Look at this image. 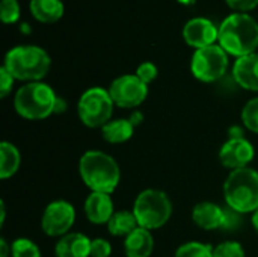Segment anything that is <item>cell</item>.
<instances>
[{
  "mask_svg": "<svg viewBox=\"0 0 258 257\" xmlns=\"http://www.w3.org/2000/svg\"><path fill=\"white\" fill-rule=\"evenodd\" d=\"M219 45L237 58L255 53L258 47V23L254 17L243 12H233L219 24Z\"/></svg>",
  "mask_w": 258,
  "mask_h": 257,
  "instance_id": "obj_1",
  "label": "cell"
},
{
  "mask_svg": "<svg viewBox=\"0 0 258 257\" xmlns=\"http://www.w3.org/2000/svg\"><path fill=\"white\" fill-rule=\"evenodd\" d=\"M67 111V101L62 97H57L56 106H54V114H63Z\"/></svg>",
  "mask_w": 258,
  "mask_h": 257,
  "instance_id": "obj_35",
  "label": "cell"
},
{
  "mask_svg": "<svg viewBox=\"0 0 258 257\" xmlns=\"http://www.w3.org/2000/svg\"><path fill=\"white\" fill-rule=\"evenodd\" d=\"M30 14L39 23H56L63 17V3L62 0H30Z\"/></svg>",
  "mask_w": 258,
  "mask_h": 257,
  "instance_id": "obj_18",
  "label": "cell"
},
{
  "mask_svg": "<svg viewBox=\"0 0 258 257\" xmlns=\"http://www.w3.org/2000/svg\"><path fill=\"white\" fill-rule=\"evenodd\" d=\"M225 220V209L213 201H201L192 209V221L203 230L222 229Z\"/></svg>",
  "mask_w": 258,
  "mask_h": 257,
  "instance_id": "obj_14",
  "label": "cell"
},
{
  "mask_svg": "<svg viewBox=\"0 0 258 257\" xmlns=\"http://www.w3.org/2000/svg\"><path fill=\"white\" fill-rule=\"evenodd\" d=\"M240 217H242V214H239V212H236V211L227 208V209H225V220H224L222 229H224V230H230V232H231V230H236V229L242 224Z\"/></svg>",
  "mask_w": 258,
  "mask_h": 257,
  "instance_id": "obj_31",
  "label": "cell"
},
{
  "mask_svg": "<svg viewBox=\"0 0 258 257\" xmlns=\"http://www.w3.org/2000/svg\"><path fill=\"white\" fill-rule=\"evenodd\" d=\"M91 242L88 236L79 232H70L57 239L54 245L56 257H91Z\"/></svg>",
  "mask_w": 258,
  "mask_h": 257,
  "instance_id": "obj_16",
  "label": "cell"
},
{
  "mask_svg": "<svg viewBox=\"0 0 258 257\" xmlns=\"http://www.w3.org/2000/svg\"><path fill=\"white\" fill-rule=\"evenodd\" d=\"M174 257H215L213 256V247L200 241H190L183 245H180Z\"/></svg>",
  "mask_w": 258,
  "mask_h": 257,
  "instance_id": "obj_22",
  "label": "cell"
},
{
  "mask_svg": "<svg viewBox=\"0 0 258 257\" xmlns=\"http://www.w3.org/2000/svg\"><path fill=\"white\" fill-rule=\"evenodd\" d=\"M115 103L109 89L101 86L88 88L77 101V115L83 126L89 129H101L112 120Z\"/></svg>",
  "mask_w": 258,
  "mask_h": 257,
  "instance_id": "obj_7",
  "label": "cell"
},
{
  "mask_svg": "<svg viewBox=\"0 0 258 257\" xmlns=\"http://www.w3.org/2000/svg\"><path fill=\"white\" fill-rule=\"evenodd\" d=\"M85 215L89 223L95 226H103L110 221L115 214V206L110 194L104 192H91L83 204Z\"/></svg>",
  "mask_w": 258,
  "mask_h": 257,
  "instance_id": "obj_13",
  "label": "cell"
},
{
  "mask_svg": "<svg viewBox=\"0 0 258 257\" xmlns=\"http://www.w3.org/2000/svg\"><path fill=\"white\" fill-rule=\"evenodd\" d=\"M255 158V148L246 138H228L219 150V162L230 171L248 168Z\"/></svg>",
  "mask_w": 258,
  "mask_h": 257,
  "instance_id": "obj_11",
  "label": "cell"
},
{
  "mask_svg": "<svg viewBox=\"0 0 258 257\" xmlns=\"http://www.w3.org/2000/svg\"><path fill=\"white\" fill-rule=\"evenodd\" d=\"M144 83L150 85L151 82H154L159 76V68L156 64L147 61V62H142L138 68H136V73H135Z\"/></svg>",
  "mask_w": 258,
  "mask_h": 257,
  "instance_id": "obj_27",
  "label": "cell"
},
{
  "mask_svg": "<svg viewBox=\"0 0 258 257\" xmlns=\"http://www.w3.org/2000/svg\"><path fill=\"white\" fill-rule=\"evenodd\" d=\"M79 174L91 192L112 194L121 182V168L107 153L88 150L79 159Z\"/></svg>",
  "mask_w": 258,
  "mask_h": 257,
  "instance_id": "obj_2",
  "label": "cell"
},
{
  "mask_svg": "<svg viewBox=\"0 0 258 257\" xmlns=\"http://www.w3.org/2000/svg\"><path fill=\"white\" fill-rule=\"evenodd\" d=\"M11 257H41V250L32 239L17 238L11 244Z\"/></svg>",
  "mask_w": 258,
  "mask_h": 257,
  "instance_id": "obj_23",
  "label": "cell"
},
{
  "mask_svg": "<svg viewBox=\"0 0 258 257\" xmlns=\"http://www.w3.org/2000/svg\"><path fill=\"white\" fill-rule=\"evenodd\" d=\"M128 120L132 121V124L136 127V126H139L142 121H144V114L142 112H139V111H133L132 112V115L128 117Z\"/></svg>",
  "mask_w": 258,
  "mask_h": 257,
  "instance_id": "obj_33",
  "label": "cell"
},
{
  "mask_svg": "<svg viewBox=\"0 0 258 257\" xmlns=\"http://www.w3.org/2000/svg\"><path fill=\"white\" fill-rule=\"evenodd\" d=\"M76 223V209L67 200L48 203L41 217V229L50 238H62L70 233Z\"/></svg>",
  "mask_w": 258,
  "mask_h": 257,
  "instance_id": "obj_10",
  "label": "cell"
},
{
  "mask_svg": "<svg viewBox=\"0 0 258 257\" xmlns=\"http://www.w3.org/2000/svg\"><path fill=\"white\" fill-rule=\"evenodd\" d=\"M242 123L249 132L258 133V97L251 98L243 106V109H242Z\"/></svg>",
  "mask_w": 258,
  "mask_h": 257,
  "instance_id": "obj_24",
  "label": "cell"
},
{
  "mask_svg": "<svg viewBox=\"0 0 258 257\" xmlns=\"http://www.w3.org/2000/svg\"><path fill=\"white\" fill-rule=\"evenodd\" d=\"M251 224H252L254 230L258 233V209L254 214H251Z\"/></svg>",
  "mask_w": 258,
  "mask_h": 257,
  "instance_id": "obj_36",
  "label": "cell"
},
{
  "mask_svg": "<svg viewBox=\"0 0 258 257\" xmlns=\"http://www.w3.org/2000/svg\"><path fill=\"white\" fill-rule=\"evenodd\" d=\"M57 95L45 82H29L20 86L14 95L15 112L30 121L45 120L54 114Z\"/></svg>",
  "mask_w": 258,
  "mask_h": 257,
  "instance_id": "obj_4",
  "label": "cell"
},
{
  "mask_svg": "<svg viewBox=\"0 0 258 257\" xmlns=\"http://www.w3.org/2000/svg\"><path fill=\"white\" fill-rule=\"evenodd\" d=\"M215 257H246L245 248L237 241H224L213 247Z\"/></svg>",
  "mask_w": 258,
  "mask_h": 257,
  "instance_id": "obj_25",
  "label": "cell"
},
{
  "mask_svg": "<svg viewBox=\"0 0 258 257\" xmlns=\"http://www.w3.org/2000/svg\"><path fill=\"white\" fill-rule=\"evenodd\" d=\"M227 70L228 53L219 44L195 50L190 61V71L194 77L204 83H213L222 79Z\"/></svg>",
  "mask_w": 258,
  "mask_h": 257,
  "instance_id": "obj_8",
  "label": "cell"
},
{
  "mask_svg": "<svg viewBox=\"0 0 258 257\" xmlns=\"http://www.w3.org/2000/svg\"><path fill=\"white\" fill-rule=\"evenodd\" d=\"M14 82H15L14 76L6 70V67H2L0 68V97L2 98H6L11 94L14 88Z\"/></svg>",
  "mask_w": 258,
  "mask_h": 257,
  "instance_id": "obj_29",
  "label": "cell"
},
{
  "mask_svg": "<svg viewBox=\"0 0 258 257\" xmlns=\"http://www.w3.org/2000/svg\"><path fill=\"white\" fill-rule=\"evenodd\" d=\"M11 256V244H8V241L5 238L0 239V257H9Z\"/></svg>",
  "mask_w": 258,
  "mask_h": 257,
  "instance_id": "obj_32",
  "label": "cell"
},
{
  "mask_svg": "<svg viewBox=\"0 0 258 257\" xmlns=\"http://www.w3.org/2000/svg\"><path fill=\"white\" fill-rule=\"evenodd\" d=\"M233 77L243 89L258 92V53L237 58L233 65Z\"/></svg>",
  "mask_w": 258,
  "mask_h": 257,
  "instance_id": "obj_15",
  "label": "cell"
},
{
  "mask_svg": "<svg viewBox=\"0 0 258 257\" xmlns=\"http://www.w3.org/2000/svg\"><path fill=\"white\" fill-rule=\"evenodd\" d=\"M183 38L187 45L195 50L215 45L219 38V27L209 18L195 17L190 18L183 27Z\"/></svg>",
  "mask_w": 258,
  "mask_h": 257,
  "instance_id": "obj_12",
  "label": "cell"
},
{
  "mask_svg": "<svg viewBox=\"0 0 258 257\" xmlns=\"http://www.w3.org/2000/svg\"><path fill=\"white\" fill-rule=\"evenodd\" d=\"M225 2L234 12H243V14H248L249 11L255 9L258 6V0H225Z\"/></svg>",
  "mask_w": 258,
  "mask_h": 257,
  "instance_id": "obj_30",
  "label": "cell"
},
{
  "mask_svg": "<svg viewBox=\"0 0 258 257\" xmlns=\"http://www.w3.org/2000/svg\"><path fill=\"white\" fill-rule=\"evenodd\" d=\"M227 208L245 215L258 209V171L248 167L230 171L224 182Z\"/></svg>",
  "mask_w": 258,
  "mask_h": 257,
  "instance_id": "obj_5",
  "label": "cell"
},
{
  "mask_svg": "<svg viewBox=\"0 0 258 257\" xmlns=\"http://www.w3.org/2000/svg\"><path fill=\"white\" fill-rule=\"evenodd\" d=\"M112 254V245L104 238L92 239L91 242V257H110Z\"/></svg>",
  "mask_w": 258,
  "mask_h": 257,
  "instance_id": "obj_28",
  "label": "cell"
},
{
  "mask_svg": "<svg viewBox=\"0 0 258 257\" xmlns=\"http://www.w3.org/2000/svg\"><path fill=\"white\" fill-rule=\"evenodd\" d=\"M132 212L139 227L153 232L169 223L172 217V201L165 191L148 188L136 195Z\"/></svg>",
  "mask_w": 258,
  "mask_h": 257,
  "instance_id": "obj_6",
  "label": "cell"
},
{
  "mask_svg": "<svg viewBox=\"0 0 258 257\" xmlns=\"http://www.w3.org/2000/svg\"><path fill=\"white\" fill-rule=\"evenodd\" d=\"M3 67H6L15 80L26 83L42 82L50 71L51 58L42 47L15 45L6 53Z\"/></svg>",
  "mask_w": 258,
  "mask_h": 257,
  "instance_id": "obj_3",
  "label": "cell"
},
{
  "mask_svg": "<svg viewBox=\"0 0 258 257\" xmlns=\"http://www.w3.org/2000/svg\"><path fill=\"white\" fill-rule=\"evenodd\" d=\"M21 165L20 150L9 141H2L0 144V179L8 180L17 174Z\"/></svg>",
  "mask_w": 258,
  "mask_h": 257,
  "instance_id": "obj_20",
  "label": "cell"
},
{
  "mask_svg": "<svg viewBox=\"0 0 258 257\" xmlns=\"http://www.w3.org/2000/svg\"><path fill=\"white\" fill-rule=\"evenodd\" d=\"M109 94L115 106L122 109H136L148 97V85L136 74H122L112 80Z\"/></svg>",
  "mask_w": 258,
  "mask_h": 257,
  "instance_id": "obj_9",
  "label": "cell"
},
{
  "mask_svg": "<svg viewBox=\"0 0 258 257\" xmlns=\"http://www.w3.org/2000/svg\"><path fill=\"white\" fill-rule=\"evenodd\" d=\"M228 138H245L243 136V129L239 126H233L228 130Z\"/></svg>",
  "mask_w": 258,
  "mask_h": 257,
  "instance_id": "obj_34",
  "label": "cell"
},
{
  "mask_svg": "<svg viewBox=\"0 0 258 257\" xmlns=\"http://www.w3.org/2000/svg\"><path fill=\"white\" fill-rule=\"evenodd\" d=\"M0 211H2V218H0V226L3 227L5 221H6V206H5V201L0 203Z\"/></svg>",
  "mask_w": 258,
  "mask_h": 257,
  "instance_id": "obj_37",
  "label": "cell"
},
{
  "mask_svg": "<svg viewBox=\"0 0 258 257\" xmlns=\"http://www.w3.org/2000/svg\"><path fill=\"white\" fill-rule=\"evenodd\" d=\"M103 139L109 144H124L135 135V126L128 118H112L101 127Z\"/></svg>",
  "mask_w": 258,
  "mask_h": 257,
  "instance_id": "obj_19",
  "label": "cell"
},
{
  "mask_svg": "<svg viewBox=\"0 0 258 257\" xmlns=\"http://www.w3.org/2000/svg\"><path fill=\"white\" fill-rule=\"evenodd\" d=\"M154 251V238L151 230L138 227L124 239V253L127 257H150Z\"/></svg>",
  "mask_w": 258,
  "mask_h": 257,
  "instance_id": "obj_17",
  "label": "cell"
},
{
  "mask_svg": "<svg viewBox=\"0 0 258 257\" xmlns=\"http://www.w3.org/2000/svg\"><path fill=\"white\" fill-rule=\"evenodd\" d=\"M139 227L136 217L130 211H119L115 212L110 221L107 223V230L112 236L116 238H127L132 232H135Z\"/></svg>",
  "mask_w": 258,
  "mask_h": 257,
  "instance_id": "obj_21",
  "label": "cell"
},
{
  "mask_svg": "<svg viewBox=\"0 0 258 257\" xmlns=\"http://www.w3.org/2000/svg\"><path fill=\"white\" fill-rule=\"evenodd\" d=\"M21 11L18 0H2L0 3V18L5 24H14L20 20Z\"/></svg>",
  "mask_w": 258,
  "mask_h": 257,
  "instance_id": "obj_26",
  "label": "cell"
}]
</instances>
